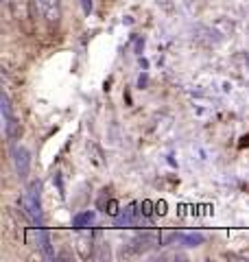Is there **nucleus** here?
Returning <instances> with one entry per match:
<instances>
[{"mask_svg": "<svg viewBox=\"0 0 249 262\" xmlns=\"http://www.w3.org/2000/svg\"><path fill=\"white\" fill-rule=\"evenodd\" d=\"M0 112H3L7 138H9V140H15V138H18V131H20V125L13 116V110H11V103H9V96L7 94H0Z\"/></svg>", "mask_w": 249, "mask_h": 262, "instance_id": "f257e3e1", "label": "nucleus"}, {"mask_svg": "<svg viewBox=\"0 0 249 262\" xmlns=\"http://www.w3.org/2000/svg\"><path fill=\"white\" fill-rule=\"evenodd\" d=\"M24 210H27V214L31 216L33 223L42 225V210H39V184H33L27 192H24Z\"/></svg>", "mask_w": 249, "mask_h": 262, "instance_id": "f03ea898", "label": "nucleus"}, {"mask_svg": "<svg viewBox=\"0 0 249 262\" xmlns=\"http://www.w3.org/2000/svg\"><path fill=\"white\" fill-rule=\"evenodd\" d=\"M11 160H13V166H15V173H18L20 179H27L29 177V166H31V158H29V151L20 144H13L11 149Z\"/></svg>", "mask_w": 249, "mask_h": 262, "instance_id": "7ed1b4c3", "label": "nucleus"}, {"mask_svg": "<svg viewBox=\"0 0 249 262\" xmlns=\"http://www.w3.org/2000/svg\"><path fill=\"white\" fill-rule=\"evenodd\" d=\"M35 5H37V9L42 13V18H44L46 22H59L61 18V5H59V0H35Z\"/></svg>", "mask_w": 249, "mask_h": 262, "instance_id": "20e7f679", "label": "nucleus"}, {"mask_svg": "<svg viewBox=\"0 0 249 262\" xmlns=\"http://www.w3.org/2000/svg\"><path fill=\"white\" fill-rule=\"evenodd\" d=\"M175 241H179L181 245H186V247H197V245L203 243V234H199V232H179V234H175Z\"/></svg>", "mask_w": 249, "mask_h": 262, "instance_id": "39448f33", "label": "nucleus"}, {"mask_svg": "<svg viewBox=\"0 0 249 262\" xmlns=\"http://www.w3.org/2000/svg\"><path fill=\"white\" fill-rule=\"evenodd\" d=\"M92 214H81V216H77V219H74V227H81L83 223H92Z\"/></svg>", "mask_w": 249, "mask_h": 262, "instance_id": "423d86ee", "label": "nucleus"}, {"mask_svg": "<svg viewBox=\"0 0 249 262\" xmlns=\"http://www.w3.org/2000/svg\"><path fill=\"white\" fill-rule=\"evenodd\" d=\"M81 7L86 13H92V0H81Z\"/></svg>", "mask_w": 249, "mask_h": 262, "instance_id": "0eeeda50", "label": "nucleus"}]
</instances>
